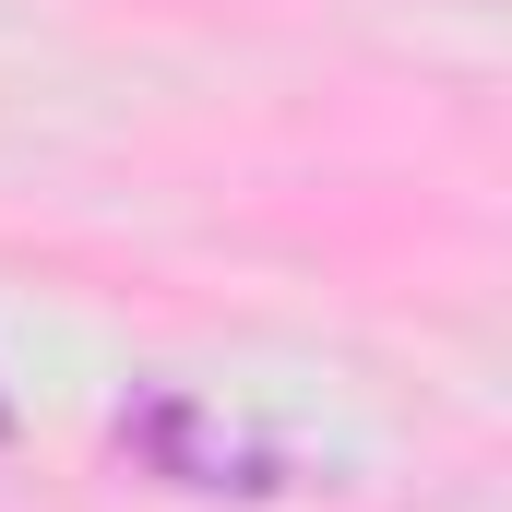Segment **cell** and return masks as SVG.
Segmentation results:
<instances>
[{
  "label": "cell",
  "instance_id": "cell-1",
  "mask_svg": "<svg viewBox=\"0 0 512 512\" xmlns=\"http://www.w3.org/2000/svg\"><path fill=\"white\" fill-rule=\"evenodd\" d=\"M120 453L143 465V477H167V489H239V501L286 489V453L251 441V429H227V417H215V405H191V393L131 405V417H120Z\"/></svg>",
  "mask_w": 512,
  "mask_h": 512
}]
</instances>
